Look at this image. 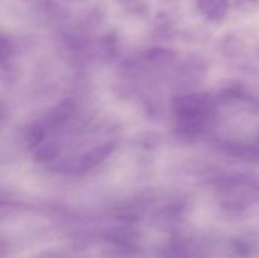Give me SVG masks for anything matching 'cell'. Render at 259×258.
<instances>
[]
</instances>
